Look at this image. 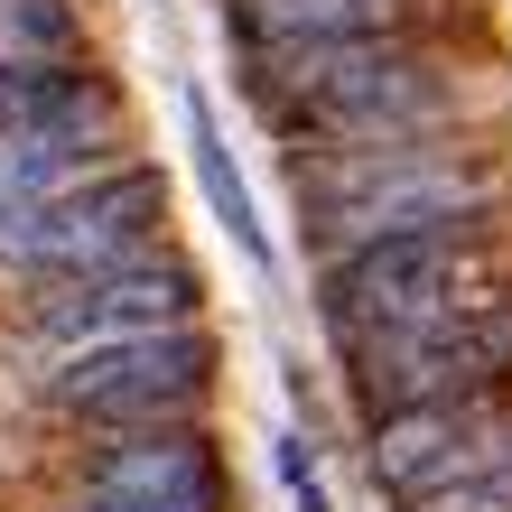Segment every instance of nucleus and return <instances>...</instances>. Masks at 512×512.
Returning <instances> with one entry per match:
<instances>
[{
	"instance_id": "14",
	"label": "nucleus",
	"mask_w": 512,
	"mask_h": 512,
	"mask_svg": "<svg viewBox=\"0 0 512 512\" xmlns=\"http://www.w3.org/2000/svg\"><path fill=\"white\" fill-rule=\"evenodd\" d=\"M280 475H289L298 512H326V503H317V475H308V447H298V438H280Z\"/></svg>"
},
{
	"instance_id": "9",
	"label": "nucleus",
	"mask_w": 512,
	"mask_h": 512,
	"mask_svg": "<svg viewBox=\"0 0 512 512\" xmlns=\"http://www.w3.org/2000/svg\"><path fill=\"white\" fill-rule=\"evenodd\" d=\"M503 457H512V410L503 401H419V410L373 419L364 475L401 503L419 485H447V475H475V466H503Z\"/></svg>"
},
{
	"instance_id": "5",
	"label": "nucleus",
	"mask_w": 512,
	"mask_h": 512,
	"mask_svg": "<svg viewBox=\"0 0 512 512\" xmlns=\"http://www.w3.org/2000/svg\"><path fill=\"white\" fill-rule=\"evenodd\" d=\"M168 233V177L140 168V159H103L94 177L56 187L47 205L0 224V270H19L28 289L38 280H75V270H103V261H131Z\"/></svg>"
},
{
	"instance_id": "13",
	"label": "nucleus",
	"mask_w": 512,
	"mask_h": 512,
	"mask_svg": "<svg viewBox=\"0 0 512 512\" xmlns=\"http://www.w3.org/2000/svg\"><path fill=\"white\" fill-rule=\"evenodd\" d=\"M391 512H512V457L503 466H475V475H447V485H419Z\"/></svg>"
},
{
	"instance_id": "10",
	"label": "nucleus",
	"mask_w": 512,
	"mask_h": 512,
	"mask_svg": "<svg viewBox=\"0 0 512 512\" xmlns=\"http://www.w3.org/2000/svg\"><path fill=\"white\" fill-rule=\"evenodd\" d=\"M103 159H122V131H0V224L94 177Z\"/></svg>"
},
{
	"instance_id": "4",
	"label": "nucleus",
	"mask_w": 512,
	"mask_h": 512,
	"mask_svg": "<svg viewBox=\"0 0 512 512\" xmlns=\"http://www.w3.org/2000/svg\"><path fill=\"white\" fill-rule=\"evenodd\" d=\"M205 391H215V336L187 326H149V336L66 354V364L38 373V401L75 429H168V419H196Z\"/></svg>"
},
{
	"instance_id": "8",
	"label": "nucleus",
	"mask_w": 512,
	"mask_h": 512,
	"mask_svg": "<svg viewBox=\"0 0 512 512\" xmlns=\"http://www.w3.org/2000/svg\"><path fill=\"white\" fill-rule=\"evenodd\" d=\"M75 512H224V457L196 419L94 429L75 466Z\"/></svg>"
},
{
	"instance_id": "2",
	"label": "nucleus",
	"mask_w": 512,
	"mask_h": 512,
	"mask_svg": "<svg viewBox=\"0 0 512 512\" xmlns=\"http://www.w3.org/2000/svg\"><path fill=\"white\" fill-rule=\"evenodd\" d=\"M261 112L298 149H345V140H401L447 112V75L429 47H410L401 28H354V38L280 47L261 56Z\"/></svg>"
},
{
	"instance_id": "1",
	"label": "nucleus",
	"mask_w": 512,
	"mask_h": 512,
	"mask_svg": "<svg viewBox=\"0 0 512 512\" xmlns=\"http://www.w3.org/2000/svg\"><path fill=\"white\" fill-rule=\"evenodd\" d=\"M326 326L336 345L373 336H438V326L512 308V243L494 224H429V233H373L326 252Z\"/></svg>"
},
{
	"instance_id": "7",
	"label": "nucleus",
	"mask_w": 512,
	"mask_h": 512,
	"mask_svg": "<svg viewBox=\"0 0 512 512\" xmlns=\"http://www.w3.org/2000/svg\"><path fill=\"white\" fill-rule=\"evenodd\" d=\"M354 401L364 419L382 410H419V401H512V308L438 326V336H373L345 345Z\"/></svg>"
},
{
	"instance_id": "6",
	"label": "nucleus",
	"mask_w": 512,
	"mask_h": 512,
	"mask_svg": "<svg viewBox=\"0 0 512 512\" xmlns=\"http://www.w3.org/2000/svg\"><path fill=\"white\" fill-rule=\"evenodd\" d=\"M205 308V280L168 243H149L131 261H103V270H75V280H38L28 298V373L66 364V354H94V345H122L149 336V326H187Z\"/></svg>"
},
{
	"instance_id": "3",
	"label": "nucleus",
	"mask_w": 512,
	"mask_h": 512,
	"mask_svg": "<svg viewBox=\"0 0 512 512\" xmlns=\"http://www.w3.org/2000/svg\"><path fill=\"white\" fill-rule=\"evenodd\" d=\"M298 215L317 233V261L373 233H429V224H485L494 215V168H475L447 140H345V149H298Z\"/></svg>"
},
{
	"instance_id": "12",
	"label": "nucleus",
	"mask_w": 512,
	"mask_h": 512,
	"mask_svg": "<svg viewBox=\"0 0 512 512\" xmlns=\"http://www.w3.org/2000/svg\"><path fill=\"white\" fill-rule=\"evenodd\" d=\"M354 28H391V0H233V38L252 47V66L280 47L354 38Z\"/></svg>"
},
{
	"instance_id": "11",
	"label": "nucleus",
	"mask_w": 512,
	"mask_h": 512,
	"mask_svg": "<svg viewBox=\"0 0 512 512\" xmlns=\"http://www.w3.org/2000/svg\"><path fill=\"white\" fill-rule=\"evenodd\" d=\"M177 122H187V149H196V187H205V205H215V224L233 233V252H243L252 270H270V233H261V215H252V187H243V168H233V140H224V122H215V103L196 94H177Z\"/></svg>"
}]
</instances>
